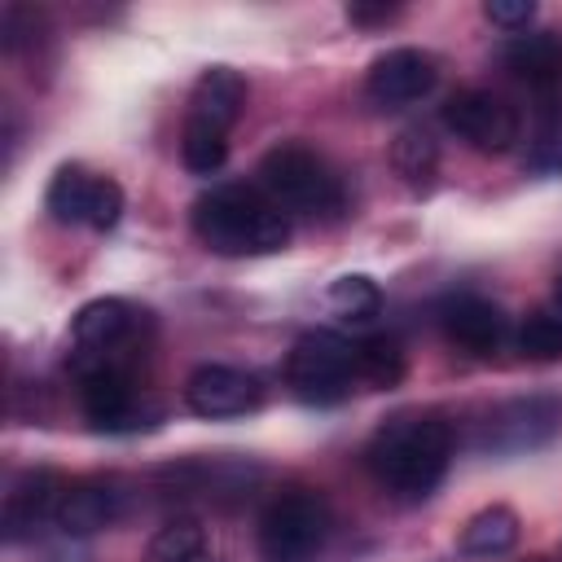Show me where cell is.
Instances as JSON below:
<instances>
[{
    "mask_svg": "<svg viewBox=\"0 0 562 562\" xmlns=\"http://www.w3.org/2000/svg\"><path fill=\"white\" fill-rule=\"evenodd\" d=\"M448 461H452V426L439 413H395L373 430L364 448L369 474L395 501H426L443 483Z\"/></svg>",
    "mask_w": 562,
    "mask_h": 562,
    "instance_id": "cell-1",
    "label": "cell"
},
{
    "mask_svg": "<svg viewBox=\"0 0 562 562\" xmlns=\"http://www.w3.org/2000/svg\"><path fill=\"white\" fill-rule=\"evenodd\" d=\"M193 233L215 255H272L290 241L285 211L259 184H215L193 202Z\"/></svg>",
    "mask_w": 562,
    "mask_h": 562,
    "instance_id": "cell-2",
    "label": "cell"
},
{
    "mask_svg": "<svg viewBox=\"0 0 562 562\" xmlns=\"http://www.w3.org/2000/svg\"><path fill=\"white\" fill-rule=\"evenodd\" d=\"M259 189L294 215H338L347 202L334 167L299 140H281L259 158Z\"/></svg>",
    "mask_w": 562,
    "mask_h": 562,
    "instance_id": "cell-3",
    "label": "cell"
},
{
    "mask_svg": "<svg viewBox=\"0 0 562 562\" xmlns=\"http://www.w3.org/2000/svg\"><path fill=\"white\" fill-rule=\"evenodd\" d=\"M329 544V505L312 487H285L259 514L263 562H321Z\"/></svg>",
    "mask_w": 562,
    "mask_h": 562,
    "instance_id": "cell-4",
    "label": "cell"
},
{
    "mask_svg": "<svg viewBox=\"0 0 562 562\" xmlns=\"http://www.w3.org/2000/svg\"><path fill=\"white\" fill-rule=\"evenodd\" d=\"M285 386L303 404H342L360 382H356V342L329 329L303 334L290 356H285Z\"/></svg>",
    "mask_w": 562,
    "mask_h": 562,
    "instance_id": "cell-5",
    "label": "cell"
},
{
    "mask_svg": "<svg viewBox=\"0 0 562 562\" xmlns=\"http://www.w3.org/2000/svg\"><path fill=\"white\" fill-rule=\"evenodd\" d=\"M70 369H75L79 408L97 430H136V426H145L149 413H145L140 382H136L132 364H123L119 356L75 351Z\"/></svg>",
    "mask_w": 562,
    "mask_h": 562,
    "instance_id": "cell-6",
    "label": "cell"
},
{
    "mask_svg": "<svg viewBox=\"0 0 562 562\" xmlns=\"http://www.w3.org/2000/svg\"><path fill=\"white\" fill-rule=\"evenodd\" d=\"M558 430H562V400L522 395V400H505V404L487 408L474 443L492 457H522V452L544 448Z\"/></svg>",
    "mask_w": 562,
    "mask_h": 562,
    "instance_id": "cell-7",
    "label": "cell"
},
{
    "mask_svg": "<svg viewBox=\"0 0 562 562\" xmlns=\"http://www.w3.org/2000/svg\"><path fill=\"white\" fill-rule=\"evenodd\" d=\"M44 206L57 224H88L97 233L114 228L119 215H123V189L110 180V176H92L75 162L57 167V176L48 180V193H44Z\"/></svg>",
    "mask_w": 562,
    "mask_h": 562,
    "instance_id": "cell-8",
    "label": "cell"
},
{
    "mask_svg": "<svg viewBox=\"0 0 562 562\" xmlns=\"http://www.w3.org/2000/svg\"><path fill=\"white\" fill-rule=\"evenodd\" d=\"M443 127L457 140H465L470 149H479V154H509L518 145L514 105H505L496 92H483V88H465V92L448 97Z\"/></svg>",
    "mask_w": 562,
    "mask_h": 562,
    "instance_id": "cell-9",
    "label": "cell"
},
{
    "mask_svg": "<svg viewBox=\"0 0 562 562\" xmlns=\"http://www.w3.org/2000/svg\"><path fill=\"white\" fill-rule=\"evenodd\" d=\"M184 404L198 413V417H246L263 404V386L255 373L237 369V364H202L189 373L184 382Z\"/></svg>",
    "mask_w": 562,
    "mask_h": 562,
    "instance_id": "cell-10",
    "label": "cell"
},
{
    "mask_svg": "<svg viewBox=\"0 0 562 562\" xmlns=\"http://www.w3.org/2000/svg\"><path fill=\"white\" fill-rule=\"evenodd\" d=\"M439 79V66L430 53L422 48H386L369 75H364V92L378 110H400V105H413L422 101Z\"/></svg>",
    "mask_w": 562,
    "mask_h": 562,
    "instance_id": "cell-11",
    "label": "cell"
},
{
    "mask_svg": "<svg viewBox=\"0 0 562 562\" xmlns=\"http://www.w3.org/2000/svg\"><path fill=\"white\" fill-rule=\"evenodd\" d=\"M435 316H439L443 338L452 347H461L465 356H496L509 338L505 312L483 294H448Z\"/></svg>",
    "mask_w": 562,
    "mask_h": 562,
    "instance_id": "cell-12",
    "label": "cell"
},
{
    "mask_svg": "<svg viewBox=\"0 0 562 562\" xmlns=\"http://www.w3.org/2000/svg\"><path fill=\"white\" fill-rule=\"evenodd\" d=\"M66 483L53 474V470H22L9 492H4V509H0V527H4V540L18 544V540H31L53 514H57V501H61Z\"/></svg>",
    "mask_w": 562,
    "mask_h": 562,
    "instance_id": "cell-13",
    "label": "cell"
},
{
    "mask_svg": "<svg viewBox=\"0 0 562 562\" xmlns=\"http://www.w3.org/2000/svg\"><path fill=\"white\" fill-rule=\"evenodd\" d=\"M127 505V492L119 479H79V483H66L61 501H57V514L53 522L66 531V536H92L110 522H119Z\"/></svg>",
    "mask_w": 562,
    "mask_h": 562,
    "instance_id": "cell-14",
    "label": "cell"
},
{
    "mask_svg": "<svg viewBox=\"0 0 562 562\" xmlns=\"http://www.w3.org/2000/svg\"><path fill=\"white\" fill-rule=\"evenodd\" d=\"M241 105H246V79L233 66H211V70L198 75V83L189 92L184 127H202V132L228 136V127L241 119Z\"/></svg>",
    "mask_w": 562,
    "mask_h": 562,
    "instance_id": "cell-15",
    "label": "cell"
},
{
    "mask_svg": "<svg viewBox=\"0 0 562 562\" xmlns=\"http://www.w3.org/2000/svg\"><path fill=\"white\" fill-rule=\"evenodd\" d=\"M140 325V312L127 303V299H92L75 312L70 321V338L79 351H92V356H119V347L132 342Z\"/></svg>",
    "mask_w": 562,
    "mask_h": 562,
    "instance_id": "cell-16",
    "label": "cell"
},
{
    "mask_svg": "<svg viewBox=\"0 0 562 562\" xmlns=\"http://www.w3.org/2000/svg\"><path fill=\"white\" fill-rule=\"evenodd\" d=\"M501 61L531 92L549 97L562 83V40L553 31H522L501 48Z\"/></svg>",
    "mask_w": 562,
    "mask_h": 562,
    "instance_id": "cell-17",
    "label": "cell"
},
{
    "mask_svg": "<svg viewBox=\"0 0 562 562\" xmlns=\"http://www.w3.org/2000/svg\"><path fill=\"white\" fill-rule=\"evenodd\" d=\"M518 544V514L509 505H487L479 509L465 527H461V540L457 549L465 558H501Z\"/></svg>",
    "mask_w": 562,
    "mask_h": 562,
    "instance_id": "cell-18",
    "label": "cell"
},
{
    "mask_svg": "<svg viewBox=\"0 0 562 562\" xmlns=\"http://www.w3.org/2000/svg\"><path fill=\"white\" fill-rule=\"evenodd\" d=\"M404 347L391 334H373L356 342V382L364 391H391L404 378Z\"/></svg>",
    "mask_w": 562,
    "mask_h": 562,
    "instance_id": "cell-19",
    "label": "cell"
},
{
    "mask_svg": "<svg viewBox=\"0 0 562 562\" xmlns=\"http://www.w3.org/2000/svg\"><path fill=\"white\" fill-rule=\"evenodd\" d=\"M391 167L408 189H430L439 171V145L430 140L426 127H404L391 140Z\"/></svg>",
    "mask_w": 562,
    "mask_h": 562,
    "instance_id": "cell-20",
    "label": "cell"
},
{
    "mask_svg": "<svg viewBox=\"0 0 562 562\" xmlns=\"http://www.w3.org/2000/svg\"><path fill=\"white\" fill-rule=\"evenodd\" d=\"M140 562H206V531H202V522H193V518L162 522L149 536Z\"/></svg>",
    "mask_w": 562,
    "mask_h": 562,
    "instance_id": "cell-21",
    "label": "cell"
},
{
    "mask_svg": "<svg viewBox=\"0 0 562 562\" xmlns=\"http://www.w3.org/2000/svg\"><path fill=\"white\" fill-rule=\"evenodd\" d=\"M514 347L527 360H562V312H531L514 329Z\"/></svg>",
    "mask_w": 562,
    "mask_h": 562,
    "instance_id": "cell-22",
    "label": "cell"
},
{
    "mask_svg": "<svg viewBox=\"0 0 562 562\" xmlns=\"http://www.w3.org/2000/svg\"><path fill=\"white\" fill-rule=\"evenodd\" d=\"M329 307H334L338 316H347V321H369V316H378L382 294H378V285H373L369 277L351 272V277H338V281L329 285Z\"/></svg>",
    "mask_w": 562,
    "mask_h": 562,
    "instance_id": "cell-23",
    "label": "cell"
},
{
    "mask_svg": "<svg viewBox=\"0 0 562 562\" xmlns=\"http://www.w3.org/2000/svg\"><path fill=\"white\" fill-rule=\"evenodd\" d=\"M180 158L193 176H215L228 158V136L220 132H202V127H184L180 136Z\"/></svg>",
    "mask_w": 562,
    "mask_h": 562,
    "instance_id": "cell-24",
    "label": "cell"
},
{
    "mask_svg": "<svg viewBox=\"0 0 562 562\" xmlns=\"http://www.w3.org/2000/svg\"><path fill=\"white\" fill-rule=\"evenodd\" d=\"M35 26H40L35 9L4 4V13H0V44H4V53H22L26 44H35Z\"/></svg>",
    "mask_w": 562,
    "mask_h": 562,
    "instance_id": "cell-25",
    "label": "cell"
},
{
    "mask_svg": "<svg viewBox=\"0 0 562 562\" xmlns=\"http://www.w3.org/2000/svg\"><path fill=\"white\" fill-rule=\"evenodd\" d=\"M483 18H487L492 26H501V31L522 35V31L531 26V18H536V4H531V0H487V4H483Z\"/></svg>",
    "mask_w": 562,
    "mask_h": 562,
    "instance_id": "cell-26",
    "label": "cell"
},
{
    "mask_svg": "<svg viewBox=\"0 0 562 562\" xmlns=\"http://www.w3.org/2000/svg\"><path fill=\"white\" fill-rule=\"evenodd\" d=\"M391 13H395V9H386V4H378V9H369V4H351V9H347V18L360 22V26H369V22H386Z\"/></svg>",
    "mask_w": 562,
    "mask_h": 562,
    "instance_id": "cell-27",
    "label": "cell"
},
{
    "mask_svg": "<svg viewBox=\"0 0 562 562\" xmlns=\"http://www.w3.org/2000/svg\"><path fill=\"white\" fill-rule=\"evenodd\" d=\"M553 299H558V312H562V272H558V281H553Z\"/></svg>",
    "mask_w": 562,
    "mask_h": 562,
    "instance_id": "cell-28",
    "label": "cell"
},
{
    "mask_svg": "<svg viewBox=\"0 0 562 562\" xmlns=\"http://www.w3.org/2000/svg\"><path fill=\"white\" fill-rule=\"evenodd\" d=\"M536 562H544V558H536Z\"/></svg>",
    "mask_w": 562,
    "mask_h": 562,
    "instance_id": "cell-29",
    "label": "cell"
}]
</instances>
